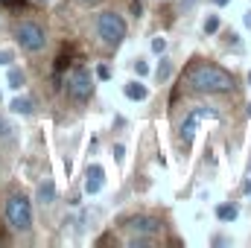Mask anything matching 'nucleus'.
<instances>
[{
    "label": "nucleus",
    "instance_id": "1",
    "mask_svg": "<svg viewBox=\"0 0 251 248\" xmlns=\"http://www.w3.org/2000/svg\"><path fill=\"white\" fill-rule=\"evenodd\" d=\"M187 82L201 94H222V91H228L234 85L231 73L216 67V64H196L187 73Z\"/></svg>",
    "mask_w": 251,
    "mask_h": 248
},
{
    "label": "nucleus",
    "instance_id": "2",
    "mask_svg": "<svg viewBox=\"0 0 251 248\" xmlns=\"http://www.w3.org/2000/svg\"><path fill=\"white\" fill-rule=\"evenodd\" d=\"M6 222L12 225V231H29L32 228V204L26 196H9L6 198Z\"/></svg>",
    "mask_w": 251,
    "mask_h": 248
},
{
    "label": "nucleus",
    "instance_id": "3",
    "mask_svg": "<svg viewBox=\"0 0 251 248\" xmlns=\"http://www.w3.org/2000/svg\"><path fill=\"white\" fill-rule=\"evenodd\" d=\"M97 35L102 38L105 47H120L126 38V21L114 12H102L97 18Z\"/></svg>",
    "mask_w": 251,
    "mask_h": 248
},
{
    "label": "nucleus",
    "instance_id": "4",
    "mask_svg": "<svg viewBox=\"0 0 251 248\" xmlns=\"http://www.w3.org/2000/svg\"><path fill=\"white\" fill-rule=\"evenodd\" d=\"M15 38H18V44H21L26 53H41V50L47 47L44 29H41L38 24H32V21H21V24L15 26Z\"/></svg>",
    "mask_w": 251,
    "mask_h": 248
},
{
    "label": "nucleus",
    "instance_id": "5",
    "mask_svg": "<svg viewBox=\"0 0 251 248\" xmlns=\"http://www.w3.org/2000/svg\"><path fill=\"white\" fill-rule=\"evenodd\" d=\"M91 91H94L91 73H88L82 64H76V67L67 73V97H70L73 102H85V99L91 97Z\"/></svg>",
    "mask_w": 251,
    "mask_h": 248
},
{
    "label": "nucleus",
    "instance_id": "6",
    "mask_svg": "<svg viewBox=\"0 0 251 248\" xmlns=\"http://www.w3.org/2000/svg\"><path fill=\"white\" fill-rule=\"evenodd\" d=\"M204 117H216V111H213V108H193L187 117H184V123H181V140H184V146L193 143L196 128H199V123H201Z\"/></svg>",
    "mask_w": 251,
    "mask_h": 248
},
{
    "label": "nucleus",
    "instance_id": "7",
    "mask_svg": "<svg viewBox=\"0 0 251 248\" xmlns=\"http://www.w3.org/2000/svg\"><path fill=\"white\" fill-rule=\"evenodd\" d=\"M126 228L134 237H158L161 234V219H155V216H134V219H128Z\"/></svg>",
    "mask_w": 251,
    "mask_h": 248
},
{
    "label": "nucleus",
    "instance_id": "8",
    "mask_svg": "<svg viewBox=\"0 0 251 248\" xmlns=\"http://www.w3.org/2000/svg\"><path fill=\"white\" fill-rule=\"evenodd\" d=\"M102 184H105V170L100 164H91L88 173H85V193L88 196H97L102 190Z\"/></svg>",
    "mask_w": 251,
    "mask_h": 248
},
{
    "label": "nucleus",
    "instance_id": "9",
    "mask_svg": "<svg viewBox=\"0 0 251 248\" xmlns=\"http://www.w3.org/2000/svg\"><path fill=\"white\" fill-rule=\"evenodd\" d=\"M126 97L128 99H134V102H143L146 97H149V91H146V85L143 82H137V79H131V82H126Z\"/></svg>",
    "mask_w": 251,
    "mask_h": 248
},
{
    "label": "nucleus",
    "instance_id": "10",
    "mask_svg": "<svg viewBox=\"0 0 251 248\" xmlns=\"http://www.w3.org/2000/svg\"><path fill=\"white\" fill-rule=\"evenodd\" d=\"M38 201L41 204H53L56 201V184L53 181H41L38 184Z\"/></svg>",
    "mask_w": 251,
    "mask_h": 248
},
{
    "label": "nucleus",
    "instance_id": "11",
    "mask_svg": "<svg viewBox=\"0 0 251 248\" xmlns=\"http://www.w3.org/2000/svg\"><path fill=\"white\" fill-rule=\"evenodd\" d=\"M9 108H12L15 114H24V117H26V114H32V108H35V105H32V99L18 97V99H12V102H9Z\"/></svg>",
    "mask_w": 251,
    "mask_h": 248
},
{
    "label": "nucleus",
    "instance_id": "12",
    "mask_svg": "<svg viewBox=\"0 0 251 248\" xmlns=\"http://www.w3.org/2000/svg\"><path fill=\"white\" fill-rule=\"evenodd\" d=\"M216 216H219L222 222H234V219L240 216V207H237V204H219V207H216Z\"/></svg>",
    "mask_w": 251,
    "mask_h": 248
},
{
    "label": "nucleus",
    "instance_id": "13",
    "mask_svg": "<svg viewBox=\"0 0 251 248\" xmlns=\"http://www.w3.org/2000/svg\"><path fill=\"white\" fill-rule=\"evenodd\" d=\"M6 82H9V88H24V82H26V76H24V70H18V67H9V73H6Z\"/></svg>",
    "mask_w": 251,
    "mask_h": 248
},
{
    "label": "nucleus",
    "instance_id": "14",
    "mask_svg": "<svg viewBox=\"0 0 251 248\" xmlns=\"http://www.w3.org/2000/svg\"><path fill=\"white\" fill-rule=\"evenodd\" d=\"M155 76H158V82H167V79L173 76V62H170V59H161L158 70H155Z\"/></svg>",
    "mask_w": 251,
    "mask_h": 248
},
{
    "label": "nucleus",
    "instance_id": "15",
    "mask_svg": "<svg viewBox=\"0 0 251 248\" xmlns=\"http://www.w3.org/2000/svg\"><path fill=\"white\" fill-rule=\"evenodd\" d=\"M152 53H155V56H164V53H167V38H164V35H155V38H152Z\"/></svg>",
    "mask_w": 251,
    "mask_h": 248
},
{
    "label": "nucleus",
    "instance_id": "16",
    "mask_svg": "<svg viewBox=\"0 0 251 248\" xmlns=\"http://www.w3.org/2000/svg\"><path fill=\"white\" fill-rule=\"evenodd\" d=\"M216 29H219V18H216V15H207V18H204V32L213 35Z\"/></svg>",
    "mask_w": 251,
    "mask_h": 248
},
{
    "label": "nucleus",
    "instance_id": "17",
    "mask_svg": "<svg viewBox=\"0 0 251 248\" xmlns=\"http://www.w3.org/2000/svg\"><path fill=\"white\" fill-rule=\"evenodd\" d=\"M134 73H137V76H146V73H149V64L143 62V59H137V62H134Z\"/></svg>",
    "mask_w": 251,
    "mask_h": 248
},
{
    "label": "nucleus",
    "instance_id": "18",
    "mask_svg": "<svg viewBox=\"0 0 251 248\" xmlns=\"http://www.w3.org/2000/svg\"><path fill=\"white\" fill-rule=\"evenodd\" d=\"M97 76H100V79H111V70H108L105 64H100V67H97Z\"/></svg>",
    "mask_w": 251,
    "mask_h": 248
},
{
    "label": "nucleus",
    "instance_id": "19",
    "mask_svg": "<svg viewBox=\"0 0 251 248\" xmlns=\"http://www.w3.org/2000/svg\"><path fill=\"white\" fill-rule=\"evenodd\" d=\"M9 131H12V125L6 123L3 117H0V137H9Z\"/></svg>",
    "mask_w": 251,
    "mask_h": 248
},
{
    "label": "nucleus",
    "instance_id": "20",
    "mask_svg": "<svg viewBox=\"0 0 251 248\" xmlns=\"http://www.w3.org/2000/svg\"><path fill=\"white\" fill-rule=\"evenodd\" d=\"M12 62V53L9 50H0V64H9Z\"/></svg>",
    "mask_w": 251,
    "mask_h": 248
},
{
    "label": "nucleus",
    "instance_id": "21",
    "mask_svg": "<svg viewBox=\"0 0 251 248\" xmlns=\"http://www.w3.org/2000/svg\"><path fill=\"white\" fill-rule=\"evenodd\" d=\"M123 155H126V149L117 143V146H114V158H117V161H123Z\"/></svg>",
    "mask_w": 251,
    "mask_h": 248
},
{
    "label": "nucleus",
    "instance_id": "22",
    "mask_svg": "<svg viewBox=\"0 0 251 248\" xmlns=\"http://www.w3.org/2000/svg\"><path fill=\"white\" fill-rule=\"evenodd\" d=\"M231 0H213V6H228Z\"/></svg>",
    "mask_w": 251,
    "mask_h": 248
},
{
    "label": "nucleus",
    "instance_id": "23",
    "mask_svg": "<svg viewBox=\"0 0 251 248\" xmlns=\"http://www.w3.org/2000/svg\"><path fill=\"white\" fill-rule=\"evenodd\" d=\"M246 26L251 29V12H246Z\"/></svg>",
    "mask_w": 251,
    "mask_h": 248
},
{
    "label": "nucleus",
    "instance_id": "24",
    "mask_svg": "<svg viewBox=\"0 0 251 248\" xmlns=\"http://www.w3.org/2000/svg\"><path fill=\"white\" fill-rule=\"evenodd\" d=\"M82 3H85V6H97L100 0H82Z\"/></svg>",
    "mask_w": 251,
    "mask_h": 248
},
{
    "label": "nucleus",
    "instance_id": "25",
    "mask_svg": "<svg viewBox=\"0 0 251 248\" xmlns=\"http://www.w3.org/2000/svg\"><path fill=\"white\" fill-rule=\"evenodd\" d=\"M243 193H251V181H246V184H243Z\"/></svg>",
    "mask_w": 251,
    "mask_h": 248
},
{
    "label": "nucleus",
    "instance_id": "26",
    "mask_svg": "<svg viewBox=\"0 0 251 248\" xmlns=\"http://www.w3.org/2000/svg\"><path fill=\"white\" fill-rule=\"evenodd\" d=\"M249 85H251V73H249Z\"/></svg>",
    "mask_w": 251,
    "mask_h": 248
},
{
    "label": "nucleus",
    "instance_id": "27",
    "mask_svg": "<svg viewBox=\"0 0 251 248\" xmlns=\"http://www.w3.org/2000/svg\"><path fill=\"white\" fill-rule=\"evenodd\" d=\"M249 117H251V105H249Z\"/></svg>",
    "mask_w": 251,
    "mask_h": 248
},
{
    "label": "nucleus",
    "instance_id": "28",
    "mask_svg": "<svg viewBox=\"0 0 251 248\" xmlns=\"http://www.w3.org/2000/svg\"><path fill=\"white\" fill-rule=\"evenodd\" d=\"M38 3H47V0H38Z\"/></svg>",
    "mask_w": 251,
    "mask_h": 248
},
{
    "label": "nucleus",
    "instance_id": "29",
    "mask_svg": "<svg viewBox=\"0 0 251 248\" xmlns=\"http://www.w3.org/2000/svg\"><path fill=\"white\" fill-rule=\"evenodd\" d=\"M3 3H12V0H3Z\"/></svg>",
    "mask_w": 251,
    "mask_h": 248
}]
</instances>
